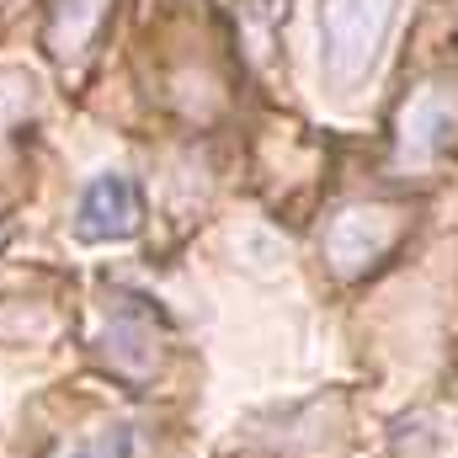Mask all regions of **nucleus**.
<instances>
[{"mask_svg": "<svg viewBox=\"0 0 458 458\" xmlns=\"http://www.w3.org/2000/svg\"><path fill=\"white\" fill-rule=\"evenodd\" d=\"M400 0H320V59L331 86H357L394 27Z\"/></svg>", "mask_w": 458, "mask_h": 458, "instance_id": "f257e3e1", "label": "nucleus"}, {"mask_svg": "<svg viewBox=\"0 0 458 458\" xmlns=\"http://www.w3.org/2000/svg\"><path fill=\"white\" fill-rule=\"evenodd\" d=\"M139 229V192H133V182L128 176H97L86 192H81V208H75V234L81 240H91V245H102V240H123V234H133Z\"/></svg>", "mask_w": 458, "mask_h": 458, "instance_id": "f03ea898", "label": "nucleus"}, {"mask_svg": "<svg viewBox=\"0 0 458 458\" xmlns=\"http://www.w3.org/2000/svg\"><path fill=\"white\" fill-rule=\"evenodd\" d=\"M454 102L443 86H427L411 97V107L400 113V160L405 165H432L448 144H454Z\"/></svg>", "mask_w": 458, "mask_h": 458, "instance_id": "7ed1b4c3", "label": "nucleus"}, {"mask_svg": "<svg viewBox=\"0 0 458 458\" xmlns=\"http://www.w3.org/2000/svg\"><path fill=\"white\" fill-rule=\"evenodd\" d=\"M394 240V219L384 208H346L326 234V250L336 261V272H362L368 261H378Z\"/></svg>", "mask_w": 458, "mask_h": 458, "instance_id": "20e7f679", "label": "nucleus"}, {"mask_svg": "<svg viewBox=\"0 0 458 458\" xmlns=\"http://www.w3.org/2000/svg\"><path fill=\"white\" fill-rule=\"evenodd\" d=\"M113 0H59V16H54V48L70 59V54H81L86 43H91V32H97V21H102V11H107Z\"/></svg>", "mask_w": 458, "mask_h": 458, "instance_id": "39448f33", "label": "nucleus"}, {"mask_svg": "<svg viewBox=\"0 0 458 458\" xmlns=\"http://www.w3.org/2000/svg\"><path fill=\"white\" fill-rule=\"evenodd\" d=\"M27 102H32V75H21V70H0V123L16 117Z\"/></svg>", "mask_w": 458, "mask_h": 458, "instance_id": "423d86ee", "label": "nucleus"}, {"mask_svg": "<svg viewBox=\"0 0 458 458\" xmlns=\"http://www.w3.org/2000/svg\"><path fill=\"white\" fill-rule=\"evenodd\" d=\"M70 458H133V432L128 427H113V432H102L91 448H81V454Z\"/></svg>", "mask_w": 458, "mask_h": 458, "instance_id": "0eeeda50", "label": "nucleus"}]
</instances>
